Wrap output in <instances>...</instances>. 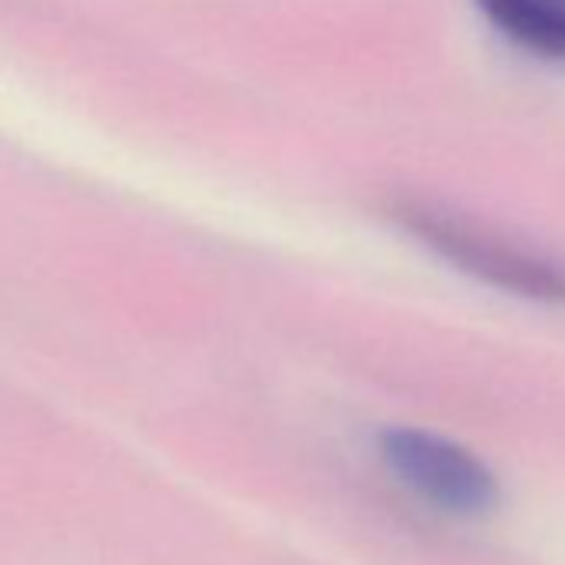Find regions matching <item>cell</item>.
I'll use <instances>...</instances> for the list:
<instances>
[{
  "label": "cell",
  "mask_w": 565,
  "mask_h": 565,
  "mask_svg": "<svg viewBox=\"0 0 565 565\" xmlns=\"http://www.w3.org/2000/svg\"><path fill=\"white\" fill-rule=\"evenodd\" d=\"M476 8L515 47L565 61V0H476Z\"/></svg>",
  "instance_id": "obj_3"
},
{
  "label": "cell",
  "mask_w": 565,
  "mask_h": 565,
  "mask_svg": "<svg viewBox=\"0 0 565 565\" xmlns=\"http://www.w3.org/2000/svg\"><path fill=\"white\" fill-rule=\"evenodd\" d=\"M386 216L439 259L486 287L515 300L565 307V263L542 246L426 196H393Z\"/></svg>",
  "instance_id": "obj_1"
},
{
  "label": "cell",
  "mask_w": 565,
  "mask_h": 565,
  "mask_svg": "<svg viewBox=\"0 0 565 565\" xmlns=\"http://www.w3.org/2000/svg\"><path fill=\"white\" fill-rule=\"evenodd\" d=\"M380 459L416 499L459 519H489L502 489L492 469L462 443L439 433L393 426L380 436Z\"/></svg>",
  "instance_id": "obj_2"
}]
</instances>
